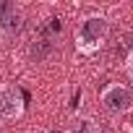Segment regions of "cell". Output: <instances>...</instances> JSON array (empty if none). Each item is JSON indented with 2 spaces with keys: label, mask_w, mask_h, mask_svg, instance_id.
<instances>
[{
  "label": "cell",
  "mask_w": 133,
  "mask_h": 133,
  "mask_svg": "<svg viewBox=\"0 0 133 133\" xmlns=\"http://www.w3.org/2000/svg\"><path fill=\"white\" fill-rule=\"evenodd\" d=\"M99 104L107 115H128L133 110V89L125 84H107L99 91Z\"/></svg>",
  "instance_id": "obj_2"
},
{
  "label": "cell",
  "mask_w": 133,
  "mask_h": 133,
  "mask_svg": "<svg viewBox=\"0 0 133 133\" xmlns=\"http://www.w3.org/2000/svg\"><path fill=\"white\" fill-rule=\"evenodd\" d=\"M24 31V13L16 3L0 0V37L3 39H16Z\"/></svg>",
  "instance_id": "obj_4"
},
{
  "label": "cell",
  "mask_w": 133,
  "mask_h": 133,
  "mask_svg": "<svg viewBox=\"0 0 133 133\" xmlns=\"http://www.w3.org/2000/svg\"><path fill=\"white\" fill-rule=\"evenodd\" d=\"M110 37V18L104 13H86L73 29V47L78 55H97Z\"/></svg>",
  "instance_id": "obj_1"
},
{
  "label": "cell",
  "mask_w": 133,
  "mask_h": 133,
  "mask_svg": "<svg viewBox=\"0 0 133 133\" xmlns=\"http://www.w3.org/2000/svg\"><path fill=\"white\" fill-rule=\"evenodd\" d=\"M0 133H3V123H0Z\"/></svg>",
  "instance_id": "obj_7"
},
{
  "label": "cell",
  "mask_w": 133,
  "mask_h": 133,
  "mask_svg": "<svg viewBox=\"0 0 133 133\" xmlns=\"http://www.w3.org/2000/svg\"><path fill=\"white\" fill-rule=\"evenodd\" d=\"M125 73H128V78H130V84H133V50H130L128 57H125Z\"/></svg>",
  "instance_id": "obj_6"
},
{
  "label": "cell",
  "mask_w": 133,
  "mask_h": 133,
  "mask_svg": "<svg viewBox=\"0 0 133 133\" xmlns=\"http://www.w3.org/2000/svg\"><path fill=\"white\" fill-rule=\"evenodd\" d=\"M65 133H102V128L91 115H73Z\"/></svg>",
  "instance_id": "obj_5"
},
{
  "label": "cell",
  "mask_w": 133,
  "mask_h": 133,
  "mask_svg": "<svg viewBox=\"0 0 133 133\" xmlns=\"http://www.w3.org/2000/svg\"><path fill=\"white\" fill-rule=\"evenodd\" d=\"M26 102L18 86L13 84H0V123H16L24 117Z\"/></svg>",
  "instance_id": "obj_3"
}]
</instances>
